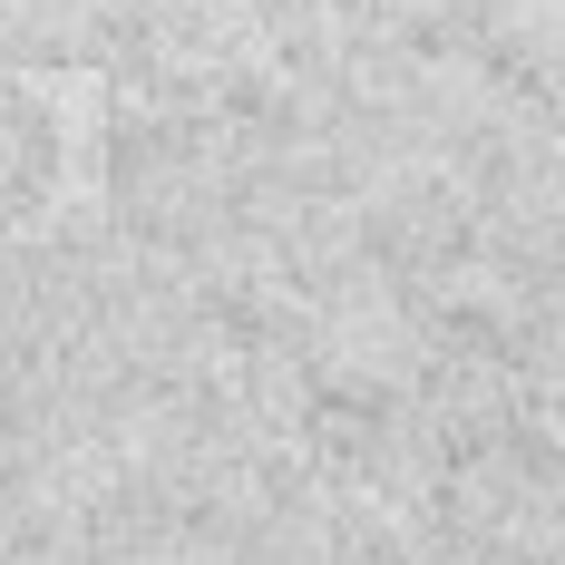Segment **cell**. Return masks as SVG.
<instances>
[{"label":"cell","instance_id":"cell-1","mask_svg":"<svg viewBox=\"0 0 565 565\" xmlns=\"http://www.w3.org/2000/svg\"><path fill=\"white\" fill-rule=\"evenodd\" d=\"M108 147V98L78 68H0V244L58 225Z\"/></svg>","mask_w":565,"mask_h":565}]
</instances>
